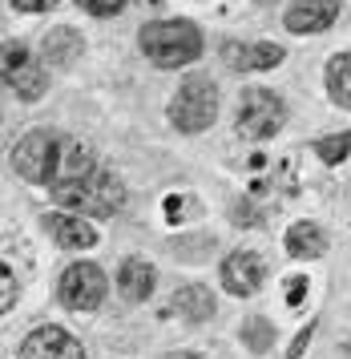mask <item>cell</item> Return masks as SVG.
I'll use <instances>...</instances> for the list:
<instances>
[{"instance_id":"obj_22","label":"cell","mask_w":351,"mask_h":359,"mask_svg":"<svg viewBox=\"0 0 351 359\" xmlns=\"http://www.w3.org/2000/svg\"><path fill=\"white\" fill-rule=\"evenodd\" d=\"M230 222H239V226H255V222H258L255 206H251L246 198H242V202H234V206H230Z\"/></svg>"},{"instance_id":"obj_26","label":"cell","mask_w":351,"mask_h":359,"mask_svg":"<svg viewBox=\"0 0 351 359\" xmlns=\"http://www.w3.org/2000/svg\"><path fill=\"white\" fill-rule=\"evenodd\" d=\"M307 343H311V327H307V331H299V339L291 343V359H299V355H303V347H307Z\"/></svg>"},{"instance_id":"obj_9","label":"cell","mask_w":351,"mask_h":359,"mask_svg":"<svg viewBox=\"0 0 351 359\" xmlns=\"http://www.w3.org/2000/svg\"><path fill=\"white\" fill-rule=\"evenodd\" d=\"M263 278H267V266L258 259L255 250H230L223 262V287L230 294H239V299H251V294L263 287Z\"/></svg>"},{"instance_id":"obj_25","label":"cell","mask_w":351,"mask_h":359,"mask_svg":"<svg viewBox=\"0 0 351 359\" xmlns=\"http://www.w3.org/2000/svg\"><path fill=\"white\" fill-rule=\"evenodd\" d=\"M0 278H4V299H0V311H13V303H16V283H13V271L4 266V271H0Z\"/></svg>"},{"instance_id":"obj_13","label":"cell","mask_w":351,"mask_h":359,"mask_svg":"<svg viewBox=\"0 0 351 359\" xmlns=\"http://www.w3.org/2000/svg\"><path fill=\"white\" fill-rule=\"evenodd\" d=\"M154 283H158V275L145 259H126L121 271H117V291H121L126 303H145L154 294Z\"/></svg>"},{"instance_id":"obj_5","label":"cell","mask_w":351,"mask_h":359,"mask_svg":"<svg viewBox=\"0 0 351 359\" xmlns=\"http://www.w3.org/2000/svg\"><path fill=\"white\" fill-rule=\"evenodd\" d=\"M283 121H287V105L279 93L271 89H246L239 101V133L242 137H274V133L283 130Z\"/></svg>"},{"instance_id":"obj_3","label":"cell","mask_w":351,"mask_h":359,"mask_svg":"<svg viewBox=\"0 0 351 359\" xmlns=\"http://www.w3.org/2000/svg\"><path fill=\"white\" fill-rule=\"evenodd\" d=\"M218 117V89L210 77H186L170 101V126L178 133H202Z\"/></svg>"},{"instance_id":"obj_11","label":"cell","mask_w":351,"mask_h":359,"mask_svg":"<svg viewBox=\"0 0 351 359\" xmlns=\"http://www.w3.org/2000/svg\"><path fill=\"white\" fill-rule=\"evenodd\" d=\"M339 20V0H295L287 4V25L291 33H323Z\"/></svg>"},{"instance_id":"obj_1","label":"cell","mask_w":351,"mask_h":359,"mask_svg":"<svg viewBox=\"0 0 351 359\" xmlns=\"http://www.w3.org/2000/svg\"><path fill=\"white\" fill-rule=\"evenodd\" d=\"M13 170L32 186H48L53 194H61L69 186H81L85 178H93L101 165H97L89 142L57 130H32L25 142H16Z\"/></svg>"},{"instance_id":"obj_4","label":"cell","mask_w":351,"mask_h":359,"mask_svg":"<svg viewBox=\"0 0 351 359\" xmlns=\"http://www.w3.org/2000/svg\"><path fill=\"white\" fill-rule=\"evenodd\" d=\"M57 202L77 214H89V218H113L126 206V186H121V178H113L110 170H97L93 178H85L81 186L61 190Z\"/></svg>"},{"instance_id":"obj_8","label":"cell","mask_w":351,"mask_h":359,"mask_svg":"<svg viewBox=\"0 0 351 359\" xmlns=\"http://www.w3.org/2000/svg\"><path fill=\"white\" fill-rule=\"evenodd\" d=\"M16 359H85V347L65 327H37L32 335H25Z\"/></svg>"},{"instance_id":"obj_28","label":"cell","mask_w":351,"mask_h":359,"mask_svg":"<svg viewBox=\"0 0 351 359\" xmlns=\"http://www.w3.org/2000/svg\"><path fill=\"white\" fill-rule=\"evenodd\" d=\"M258 4H274V0H258Z\"/></svg>"},{"instance_id":"obj_2","label":"cell","mask_w":351,"mask_h":359,"mask_svg":"<svg viewBox=\"0 0 351 359\" xmlns=\"http://www.w3.org/2000/svg\"><path fill=\"white\" fill-rule=\"evenodd\" d=\"M142 53L145 61H154L158 69H182L198 61L202 36L190 20H154V25L142 29Z\"/></svg>"},{"instance_id":"obj_20","label":"cell","mask_w":351,"mask_h":359,"mask_svg":"<svg viewBox=\"0 0 351 359\" xmlns=\"http://www.w3.org/2000/svg\"><path fill=\"white\" fill-rule=\"evenodd\" d=\"M77 4L89 17H117V13L126 8V0H77Z\"/></svg>"},{"instance_id":"obj_19","label":"cell","mask_w":351,"mask_h":359,"mask_svg":"<svg viewBox=\"0 0 351 359\" xmlns=\"http://www.w3.org/2000/svg\"><path fill=\"white\" fill-rule=\"evenodd\" d=\"M315 154H319L323 165H339L351 154V130L339 133V137H319V142H315Z\"/></svg>"},{"instance_id":"obj_17","label":"cell","mask_w":351,"mask_h":359,"mask_svg":"<svg viewBox=\"0 0 351 359\" xmlns=\"http://www.w3.org/2000/svg\"><path fill=\"white\" fill-rule=\"evenodd\" d=\"M327 93L339 109H351V53H339L327 61Z\"/></svg>"},{"instance_id":"obj_27","label":"cell","mask_w":351,"mask_h":359,"mask_svg":"<svg viewBox=\"0 0 351 359\" xmlns=\"http://www.w3.org/2000/svg\"><path fill=\"white\" fill-rule=\"evenodd\" d=\"M161 359H202L198 351H170V355H161Z\"/></svg>"},{"instance_id":"obj_21","label":"cell","mask_w":351,"mask_h":359,"mask_svg":"<svg viewBox=\"0 0 351 359\" xmlns=\"http://www.w3.org/2000/svg\"><path fill=\"white\" fill-rule=\"evenodd\" d=\"M190 214H198V206H194V202L166 198V218H170V222H182V218H190Z\"/></svg>"},{"instance_id":"obj_7","label":"cell","mask_w":351,"mask_h":359,"mask_svg":"<svg viewBox=\"0 0 351 359\" xmlns=\"http://www.w3.org/2000/svg\"><path fill=\"white\" fill-rule=\"evenodd\" d=\"M4 85H8L20 101H41L45 89H48V73H45V65L32 61L25 45L8 41V45H4Z\"/></svg>"},{"instance_id":"obj_6","label":"cell","mask_w":351,"mask_h":359,"mask_svg":"<svg viewBox=\"0 0 351 359\" xmlns=\"http://www.w3.org/2000/svg\"><path fill=\"white\" fill-rule=\"evenodd\" d=\"M105 291H110V283L97 262H73L57 283V294L69 311H97L105 303Z\"/></svg>"},{"instance_id":"obj_23","label":"cell","mask_w":351,"mask_h":359,"mask_svg":"<svg viewBox=\"0 0 351 359\" xmlns=\"http://www.w3.org/2000/svg\"><path fill=\"white\" fill-rule=\"evenodd\" d=\"M303 291H307V278L303 275H291L287 278V303H291V307H299V303H303Z\"/></svg>"},{"instance_id":"obj_14","label":"cell","mask_w":351,"mask_h":359,"mask_svg":"<svg viewBox=\"0 0 351 359\" xmlns=\"http://www.w3.org/2000/svg\"><path fill=\"white\" fill-rule=\"evenodd\" d=\"M41 53H45V65H73L81 57V33H73V29H53V33H45V41H41Z\"/></svg>"},{"instance_id":"obj_15","label":"cell","mask_w":351,"mask_h":359,"mask_svg":"<svg viewBox=\"0 0 351 359\" xmlns=\"http://www.w3.org/2000/svg\"><path fill=\"white\" fill-rule=\"evenodd\" d=\"M178 315L186 319V323H206L210 315H214V294L206 291V287H198V283H190V287H182L174 299Z\"/></svg>"},{"instance_id":"obj_24","label":"cell","mask_w":351,"mask_h":359,"mask_svg":"<svg viewBox=\"0 0 351 359\" xmlns=\"http://www.w3.org/2000/svg\"><path fill=\"white\" fill-rule=\"evenodd\" d=\"M13 8H20V13H45V8H57L61 0H8Z\"/></svg>"},{"instance_id":"obj_16","label":"cell","mask_w":351,"mask_h":359,"mask_svg":"<svg viewBox=\"0 0 351 359\" xmlns=\"http://www.w3.org/2000/svg\"><path fill=\"white\" fill-rule=\"evenodd\" d=\"M287 250L295 259H319L327 250V238H323V230L315 222H295L287 230Z\"/></svg>"},{"instance_id":"obj_18","label":"cell","mask_w":351,"mask_h":359,"mask_svg":"<svg viewBox=\"0 0 351 359\" xmlns=\"http://www.w3.org/2000/svg\"><path fill=\"white\" fill-rule=\"evenodd\" d=\"M239 335H242V343H246V347H251L255 355H263V351H271V347H274V327L267 323L263 315H255V319H246Z\"/></svg>"},{"instance_id":"obj_12","label":"cell","mask_w":351,"mask_h":359,"mask_svg":"<svg viewBox=\"0 0 351 359\" xmlns=\"http://www.w3.org/2000/svg\"><path fill=\"white\" fill-rule=\"evenodd\" d=\"M41 226H45L48 238L57 246H65V250H89V246L97 243V230L89 226V222L73 218V214H45Z\"/></svg>"},{"instance_id":"obj_10","label":"cell","mask_w":351,"mask_h":359,"mask_svg":"<svg viewBox=\"0 0 351 359\" xmlns=\"http://www.w3.org/2000/svg\"><path fill=\"white\" fill-rule=\"evenodd\" d=\"M223 61L234 73H258V69H274L283 61V49L271 45V41H226L223 45Z\"/></svg>"}]
</instances>
